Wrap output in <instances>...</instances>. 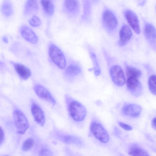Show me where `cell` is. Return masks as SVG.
<instances>
[{
    "instance_id": "6da1fadb",
    "label": "cell",
    "mask_w": 156,
    "mask_h": 156,
    "mask_svg": "<svg viewBox=\"0 0 156 156\" xmlns=\"http://www.w3.org/2000/svg\"><path fill=\"white\" fill-rule=\"evenodd\" d=\"M68 108L71 116L75 121H81L86 115V108L77 101L72 100L69 101L68 104Z\"/></svg>"
},
{
    "instance_id": "7a4b0ae2",
    "label": "cell",
    "mask_w": 156,
    "mask_h": 156,
    "mask_svg": "<svg viewBox=\"0 0 156 156\" xmlns=\"http://www.w3.org/2000/svg\"><path fill=\"white\" fill-rule=\"evenodd\" d=\"M49 55L53 62L61 69H65L66 66V61L62 51L55 45L50 44L48 49Z\"/></svg>"
},
{
    "instance_id": "3957f363",
    "label": "cell",
    "mask_w": 156,
    "mask_h": 156,
    "mask_svg": "<svg viewBox=\"0 0 156 156\" xmlns=\"http://www.w3.org/2000/svg\"><path fill=\"white\" fill-rule=\"evenodd\" d=\"M13 117L17 133L23 134L29 127V122L27 118L24 114L18 109L13 111Z\"/></svg>"
},
{
    "instance_id": "277c9868",
    "label": "cell",
    "mask_w": 156,
    "mask_h": 156,
    "mask_svg": "<svg viewBox=\"0 0 156 156\" xmlns=\"http://www.w3.org/2000/svg\"><path fill=\"white\" fill-rule=\"evenodd\" d=\"M102 22L105 28L110 32L115 30L118 24V20L115 15L108 9H105L103 13Z\"/></svg>"
},
{
    "instance_id": "5b68a950",
    "label": "cell",
    "mask_w": 156,
    "mask_h": 156,
    "mask_svg": "<svg viewBox=\"0 0 156 156\" xmlns=\"http://www.w3.org/2000/svg\"><path fill=\"white\" fill-rule=\"evenodd\" d=\"M90 129L94 136L100 142L105 143L108 142L109 135L101 124L95 122H92L90 125Z\"/></svg>"
},
{
    "instance_id": "8992f818",
    "label": "cell",
    "mask_w": 156,
    "mask_h": 156,
    "mask_svg": "<svg viewBox=\"0 0 156 156\" xmlns=\"http://www.w3.org/2000/svg\"><path fill=\"white\" fill-rule=\"evenodd\" d=\"M110 74L114 83L118 86H122L126 82L123 71L119 66L115 65L110 68Z\"/></svg>"
},
{
    "instance_id": "52a82bcc",
    "label": "cell",
    "mask_w": 156,
    "mask_h": 156,
    "mask_svg": "<svg viewBox=\"0 0 156 156\" xmlns=\"http://www.w3.org/2000/svg\"><path fill=\"white\" fill-rule=\"evenodd\" d=\"M64 11L71 17H76L79 14L80 7L77 0H65L63 4Z\"/></svg>"
},
{
    "instance_id": "ba28073f",
    "label": "cell",
    "mask_w": 156,
    "mask_h": 156,
    "mask_svg": "<svg viewBox=\"0 0 156 156\" xmlns=\"http://www.w3.org/2000/svg\"><path fill=\"white\" fill-rule=\"evenodd\" d=\"M126 87L128 91L136 97L139 96L142 93V85L138 79L132 77H127Z\"/></svg>"
},
{
    "instance_id": "9c48e42d",
    "label": "cell",
    "mask_w": 156,
    "mask_h": 156,
    "mask_svg": "<svg viewBox=\"0 0 156 156\" xmlns=\"http://www.w3.org/2000/svg\"><path fill=\"white\" fill-rule=\"evenodd\" d=\"M124 15L128 23L137 34L140 33V29L138 17L136 13L131 10L127 9L124 12Z\"/></svg>"
},
{
    "instance_id": "30bf717a",
    "label": "cell",
    "mask_w": 156,
    "mask_h": 156,
    "mask_svg": "<svg viewBox=\"0 0 156 156\" xmlns=\"http://www.w3.org/2000/svg\"><path fill=\"white\" fill-rule=\"evenodd\" d=\"M34 90L37 95L40 98L49 102L53 105L56 104V101L48 90L40 84H36Z\"/></svg>"
},
{
    "instance_id": "8fae6325",
    "label": "cell",
    "mask_w": 156,
    "mask_h": 156,
    "mask_svg": "<svg viewBox=\"0 0 156 156\" xmlns=\"http://www.w3.org/2000/svg\"><path fill=\"white\" fill-rule=\"evenodd\" d=\"M31 111L35 121L40 126H43L45 123V118L41 108L36 103L33 102L31 104Z\"/></svg>"
},
{
    "instance_id": "7c38bea8",
    "label": "cell",
    "mask_w": 156,
    "mask_h": 156,
    "mask_svg": "<svg viewBox=\"0 0 156 156\" xmlns=\"http://www.w3.org/2000/svg\"><path fill=\"white\" fill-rule=\"evenodd\" d=\"M20 30L23 38L28 42L32 44L36 43L38 37L33 30L27 25H23L20 27Z\"/></svg>"
},
{
    "instance_id": "4fadbf2b",
    "label": "cell",
    "mask_w": 156,
    "mask_h": 156,
    "mask_svg": "<svg viewBox=\"0 0 156 156\" xmlns=\"http://www.w3.org/2000/svg\"><path fill=\"white\" fill-rule=\"evenodd\" d=\"M132 35V31L128 26L123 25L119 31V44L121 46L126 45L129 41Z\"/></svg>"
},
{
    "instance_id": "5bb4252c",
    "label": "cell",
    "mask_w": 156,
    "mask_h": 156,
    "mask_svg": "<svg viewBox=\"0 0 156 156\" xmlns=\"http://www.w3.org/2000/svg\"><path fill=\"white\" fill-rule=\"evenodd\" d=\"M141 110L142 108L139 105L136 104H129L124 106L122 111L126 115L136 118L139 115Z\"/></svg>"
},
{
    "instance_id": "9a60e30c",
    "label": "cell",
    "mask_w": 156,
    "mask_h": 156,
    "mask_svg": "<svg viewBox=\"0 0 156 156\" xmlns=\"http://www.w3.org/2000/svg\"><path fill=\"white\" fill-rule=\"evenodd\" d=\"M144 34L150 44L156 45V29L152 24L148 23L145 24Z\"/></svg>"
},
{
    "instance_id": "2e32d148",
    "label": "cell",
    "mask_w": 156,
    "mask_h": 156,
    "mask_svg": "<svg viewBox=\"0 0 156 156\" xmlns=\"http://www.w3.org/2000/svg\"><path fill=\"white\" fill-rule=\"evenodd\" d=\"M14 68L19 76L24 80L28 79L31 75L30 69L21 64L12 62Z\"/></svg>"
},
{
    "instance_id": "e0dca14e",
    "label": "cell",
    "mask_w": 156,
    "mask_h": 156,
    "mask_svg": "<svg viewBox=\"0 0 156 156\" xmlns=\"http://www.w3.org/2000/svg\"><path fill=\"white\" fill-rule=\"evenodd\" d=\"M38 9V5L36 0H29L26 1L24 7V14L29 15L36 12Z\"/></svg>"
},
{
    "instance_id": "ac0fdd59",
    "label": "cell",
    "mask_w": 156,
    "mask_h": 156,
    "mask_svg": "<svg viewBox=\"0 0 156 156\" xmlns=\"http://www.w3.org/2000/svg\"><path fill=\"white\" fill-rule=\"evenodd\" d=\"M41 4L44 12L48 16H52L54 11V6L52 2L50 0H41Z\"/></svg>"
},
{
    "instance_id": "d6986e66",
    "label": "cell",
    "mask_w": 156,
    "mask_h": 156,
    "mask_svg": "<svg viewBox=\"0 0 156 156\" xmlns=\"http://www.w3.org/2000/svg\"><path fill=\"white\" fill-rule=\"evenodd\" d=\"M1 11L6 16H9L13 12V7L11 2L8 0L4 1L2 5Z\"/></svg>"
},
{
    "instance_id": "ffe728a7",
    "label": "cell",
    "mask_w": 156,
    "mask_h": 156,
    "mask_svg": "<svg viewBox=\"0 0 156 156\" xmlns=\"http://www.w3.org/2000/svg\"><path fill=\"white\" fill-rule=\"evenodd\" d=\"M126 68L127 78L132 77L138 79L141 76L142 73L137 68L128 65H126Z\"/></svg>"
},
{
    "instance_id": "44dd1931",
    "label": "cell",
    "mask_w": 156,
    "mask_h": 156,
    "mask_svg": "<svg viewBox=\"0 0 156 156\" xmlns=\"http://www.w3.org/2000/svg\"><path fill=\"white\" fill-rule=\"evenodd\" d=\"M129 154L131 156H149L145 150L136 145H134L131 148Z\"/></svg>"
},
{
    "instance_id": "7402d4cb",
    "label": "cell",
    "mask_w": 156,
    "mask_h": 156,
    "mask_svg": "<svg viewBox=\"0 0 156 156\" xmlns=\"http://www.w3.org/2000/svg\"><path fill=\"white\" fill-rule=\"evenodd\" d=\"M81 68L78 66L73 64L69 65L66 68V74L68 76H74L79 75L81 72Z\"/></svg>"
},
{
    "instance_id": "603a6c76",
    "label": "cell",
    "mask_w": 156,
    "mask_h": 156,
    "mask_svg": "<svg viewBox=\"0 0 156 156\" xmlns=\"http://www.w3.org/2000/svg\"><path fill=\"white\" fill-rule=\"evenodd\" d=\"M148 83L150 91L153 94L156 95V76L153 75L150 76Z\"/></svg>"
},
{
    "instance_id": "cb8c5ba5",
    "label": "cell",
    "mask_w": 156,
    "mask_h": 156,
    "mask_svg": "<svg viewBox=\"0 0 156 156\" xmlns=\"http://www.w3.org/2000/svg\"><path fill=\"white\" fill-rule=\"evenodd\" d=\"M90 56L94 65V69L96 76H98L100 73V70L95 54L91 52L90 53Z\"/></svg>"
},
{
    "instance_id": "d4e9b609",
    "label": "cell",
    "mask_w": 156,
    "mask_h": 156,
    "mask_svg": "<svg viewBox=\"0 0 156 156\" xmlns=\"http://www.w3.org/2000/svg\"><path fill=\"white\" fill-rule=\"evenodd\" d=\"M34 144V141L33 139L28 138L23 142L22 146V149L24 151H27L33 147Z\"/></svg>"
},
{
    "instance_id": "484cf974",
    "label": "cell",
    "mask_w": 156,
    "mask_h": 156,
    "mask_svg": "<svg viewBox=\"0 0 156 156\" xmlns=\"http://www.w3.org/2000/svg\"><path fill=\"white\" fill-rule=\"evenodd\" d=\"M29 22L31 26L34 27L39 26L41 24L40 19L36 16H33L29 20Z\"/></svg>"
},
{
    "instance_id": "4316f807",
    "label": "cell",
    "mask_w": 156,
    "mask_h": 156,
    "mask_svg": "<svg viewBox=\"0 0 156 156\" xmlns=\"http://www.w3.org/2000/svg\"><path fill=\"white\" fill-rule=\"evenodd\" d=\"M90 3L87 1H86L84 5V16L86 18L89 15L90 11Z\"/></svg>"
},
{
    "instance_id": "83f0119b",
    "label": "cell",
    "mask_w": 156,
    "mask_h": 156,
    "mask_svg": "<svg viewBox=\"0 0 156 156\" xmlns=\"http://www.w3.org/2000/svg\"><path fill=\"white\" fill-rule=\"evenodd\" d=\"M118 124L120 127L126 130H130L132 129V128L131 126L122 122H119Z\"/></svg>"
},
{
    "instance_id": "f1b7e54d",
    "label": "cell",
    "mask_w": 156,
    "mask_h": 156,
    "mask_svg": "<svg viewBox=\"0 0 156 156\" xmlns=\"http://www.w3.org/2000/svg\"><path fill=\"white\" fill-rule=\"evenodd\" d=\"M0 133H1V137H0V145H1L3 142L4 138V134L3 131V129H2V128H0Z\"/></svg>"
},
{
    "instance_id": "f546056e",
    "label": "cell",
    "mask_w": 156,
    "mask_h": 156,
    "mask_svg": "<svg viewBox=\"0 0 156 156\" xmlns=\"http://www.w3.org/2000/svg\"><path fill=\"white\" fill-rule=\"evenodd\" d=\"M151 125L153 128L156 130V117L154 118L152 120Z\"/></svg>"
},
{
    "instance_id": "4dcf8cb0",
    "label": "cell",
    "mask_w": 156,
    "mask_h": 156,
    "mask_svg": "<svg viewBox=\"0 0 156 156\" xmlns=\"http://www.w3.org/2000/svg\"><path fill=\"white\" fill-rule=\"evenodd\" d=\"M2 40L3 41L6 43L8 42V40L7 37L6 36H4L3 37Z\"/></svg>"
},
{
    "instance_id": "1f68e13d",
    "label": "cell",
    "mask_w": 156,
    "mask_h": 156,
    "mask_svg": "<svg viewBox=\"0 0 156 156\" xmlns=\"http://www.w3.org/2000/svg\"></svg>"
},
{
    "instance_id": "d6a6232c",
    "label": "cell",
    "mask_w": 156,
    "mask_h": 156,
    "mask_svg": "<svg viewBox=\"0 0 156 156\" xmlns=\"http://www.w3.org/2000/svg\"></svg>"
}]
</instances>
